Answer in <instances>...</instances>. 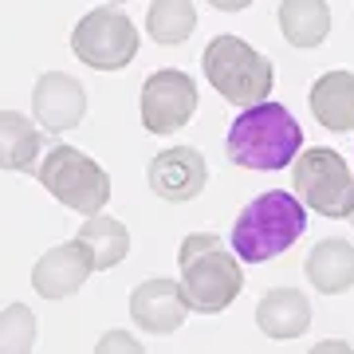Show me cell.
<instances>
[{"instance_id":"obj_23","label":"cell","mask_w":354,"mask_h":354,"mask_svg":"<svg viewBox=\"0 0 354 354\" xmlns=\"http://www.w3.org/2000/svg\"><path fill=\"white\" fill-rule=\"evenodd\" d=\"M111 4H127V0H111Z\"/></svg>"},{"instance_id":"obj_17","label":"cell","mask_w":354,"mask_h":354,"mask_svg":"<svg viewBox=\"0 0 354 354\" xmlns=\"http://www.w3.org/2000/svg\"><path fill=\"white\" fill-rule=\"evenodd\" d=\"M279 32L291 48H319L330 36L327 0H283L279 4Z\"/></svg>"},{"instance_id":"obj_11","label":"cell","mask_w":354,"mask_h":354,"mask_svg":"<svg viewBox=\"0 0 354 354\" xmlns=\"http://www.w3.org/2000/svg\"><path fill=\"white\" fill-rule=\"evenodd\" d=\"M32 114L44 130L64 134L87 118V91L64 71H44L32 87Z\"/></svg>"},{"instance_id":"obj_12","label":"cell","mask_w":354,"mask_h":354,"mask_svg":"<svg viewBox=\"0 0 354 354\" xmlns=\"http://www.w3.org/2000/svg\"><path fill=\"white\" fill-rule=\"evenodd\" d=\"M189 311V299L174 279H146L130 291V319L153 335H174L177 327H185Z\"/></svg>"},{"instance_id":"obj_3","label":"cell","mask_w":354,"mask_h":354,"mask_svg":"<svg viewBox=\"0 0 354 354\" xmlns=\"http://www.w3.org/2000/svg\"><path fill=\"white\" fill-rule=\"evenodd\" d=\"M177 264H181V291H185L189 307L201 311V315L225 311L244 288L241 256L228 252L216 232H193V236H185L181 252H177Z\"/></svg>"},{"instance_id":"obj_21","label":"cell","mask_w":354,"mask_h":354,"mask_svg":"<svg viewBox=\"0 0 354 354\" xmlns=\"http://www.w3.org/2000/svg\"><path fill=\"white\" fill-rule=\"evenodd\" d=\"M111 346H122V351H138V342L127 339V335H106V339L99 342V351H111Z\"/></svg>"},{"instance_id":"obj_14","label":"cell","mask_w":354,"mask_h":354,"mask_svg":"<svg viewBox=\"0 0 354 354\" xmlns=\"http://www.w3.org/2000/svg\"><path fill=\"white\" fill-rule=\"evenodd\" d=\"M311 114L330 134L354 130V71H327L311 87Z\"/></svg>"},{"instance_id":"obj_5","label":"cell","mask_w":354,"mask_h":354,"mask_svg":"<svg viewBox=\"0 0 354 354\" xmlns=\"http://www.w3.org/2000/svg\"><path fill=\"white\" fill-rule=\"evenodd\" d=\"M36 177L55 201L83 216L102 213V205L111 201V177H106V169L95 158L79 153L75 146H51L44 153V162H39Z\"/></svg>"},{"instance_id":"obj_24","label":"cell","mask_w":354,"mask_h":354,"mask_svg":"<svg viewBox=\"0 0 354 354\" xmlns=\"http://www.w3.org/2000/svg\"><path fill=\"white\" fill-rule=\"evenodd\" d=\"M346 221H351V225H354V213H351V216H346Z\"/></svg>"},{"instance_id":"obj_20","label":"cell","mask_w":354,"mask_h":354,"mask_svg":"<svg viewBox=\"0 0 354 354\" xmlns=\"http://www.w3.org/2000/svg\"><path fill=\"white\" fill-rule=\"evenodd\" d=\"M36 342V315L24 304L4 307V330H0V346L4 351H28Z\"/></svg>"},{"instance_id":"obj_8","label":"cell","mask_w":354,"mask_h":354,"mask_svg":"<svg viewBox=\"0 0 354 354\" xmlns=\"http://www.w3.org/2000/svg\"><path fill=\"white\" fill-rule=\"evenodd\" d=\"M138 106H142V127L150 134H158V138H165V134L181 130L193 118V111H197V83L185 71H177V67H162V71H153L142 83Z\"/></svg>"},{"instance_id":"obj_2","label":"cell","mask_w":354,"mask_h":354,"mask_svg":"<svg viewBox=\"0 0 354 354\" xmlns=\"http://www.w3.org/2000/svg\"><path fill=\"white\" fill-rule=\"evenodd\" d=\"M307 228V205L299 193L268 189L241 209L232 225V248L244 264H268L291 248Z\"/></svg>"},{"instance_id":"obj_1","label":"cell","mask_w":354,"mask_h":354,"mask_svg":"<svg viewBox=\"0 0 354 354\" xmlns=\"http://www.w3.org/2000/svg\"><path fill=\"white\" fill-rule=\"evenodd\" d=\"M304 146V130L295 122V114L279 102H256L244 106L225 138V153L232 165L252 169V174H272V169H288L299 158Z\"/></svg>"},{"instance_id":"obj_22","label":"cell","mask_w":354,"mask_h":354,"mask_svg":"<svg viewBox=\"0 0 354 354\" xmlns=\"http://www.w3.org/2000/svg\"><path fill=\"white\" fill-rule=\"evenodd\" d=\"M205 4H213L216 12H244L252 0H205Z\"/></svg>"},{"instance_id":"obj_15","label":"cell","mask_w":354,"mask_h":354,"mask_svg":"<svg viewBox=\"0 0 354 354\" xmlns=\"http://www.w3.org/2000/svg\"><path fill=\"white\" fill-rule=\"evenodd\" d=\"M311 288L323 291V295H342V291L354 288V244L351 241H319L311 252H307L304 264Z\"/></svg>"},{"instance_id":"obj_19","label":"cell","mask_w":354,"mask_h":354,"mask_svg":"<svg viewBox=\"0 0 354 354\" xmlns=\"http://www.w3.org/2000/svg\"><path fill=\"white\" fill-rule=\"evenodd\" d=\"M197 28V12L193 0H153L150 16H146V32L158 48H177L185 44Z\"/></svg>"},{"instance_id":"obj_4","label":"cell","mask_w":354,"mask_h":354,"mask_svg":"<svg viewBox=\"0 0 354 354\" xmlns=\"http://www.w3.org/2000/svg\"><path fill=\"white\" fill-rule=\"evenodd\" d=\"M201 71L209 79V87L221 95L232 106H256L272 95V83H276V67L268 55L248 44L241 36H216L205 44L201 51Z\"/></svg>"},{"instance_id":"obj_10","label":"cell","mask_w":354,"mask_h":354,"mask_svg":"<svg viewBox=\"0 0 354 354\" xmlns=\"http://www.w3.org/2000/svg\"><path fill=\"white\" fill-rule=\"evenodd\" d=\"M205 185H209V162L193 146L162 150L150 162V189L169 205H185L193 197H201Z\"/></svg>"},{"instance_id":"obj_7","label":"cell","mask_w":354,"mask_h":354,"mask_svg":"<svg viewBox=\"0 0 354 354\" xmlns=\"http://www.w3.org/2000/svg\"><path fill=\"white\" fill-rule=\"evenodd\" d=\"M71 51L79 64L95 67V71H122L138 55V28L114 4H102V8H91L75 24Z\"/></svg>"},{"instance_id":"obj_13","label":"cell","mask_w":354,"mask_h":354,"mask_svg":"<svg viewBox=\"0 0 354 354\" xmlns=\"http://www.w3.org/2000/svg\"><path fill=\"white\" fill-rule=\"evenodd\" d=\"M256 327L268 339H299L311 327V299L295 288H272L256 304Z\"/></svg>"},{"instance_id":"obj_16","label":"cell","mask_w":354,"mask_h":354,"mask_svg":"<svg viewBox=\"0 0 354 354\" xmlns=\"http://www.w3.org/2000/svg\"><path fill=\"white\" fill-rule=\"evenodd\" d=\"M39 150H44V138L24 114L16 111L0 114V158H4L8 174H36L39 162H44Z\"/></svg>"},{"instance_id":"obj_6","label":"cell","mask_w":354,"mask_h":354,"mask_svg":"<svg viewBox=\"0 0 354 354\" xmlns=\"http://www.w3.org/2000/svg\"><path fill=\"white\" fill-rule=\"evenodd\" d=\"M291 185L299 193V201L319 216H351L354 213V174L346 169L342 153L327 146H311L295 158L291 165Z\"/></svg>"},{"instance_id":"obj_9","label":"cell","mask_w":354,"mask_h":354,"mask_svg":"<svg viewBox=\"0 0 354 354\" xmlns=\"http://www.w3.org/2000/svg\"><path fill=\"white\" fill-rule=\"evenodd\" d=\"M91 272H99L95 268V252L75 236V241L55 244V248H48L39 256V264L32 268V288L44 299H67V295H75L87 283Z\"/></svg>"},{"instance_id":"obj_18","label":"cell","mask_w":354,"mask_h":354,"mask_svg":"<svg viewBox=\"0 0 354 354\" xmlns=\"http://www.w3.org/2000/svg\"><path fill=\"white\" fill-rule=\"evenodd\" d=\"M79 241L95 252V268H99V272L118 268L122 260H127V252H130L127 225H122V221H114V216H102V213L87 216V225L79 228Z\"/></svg>"}]
</instances>
